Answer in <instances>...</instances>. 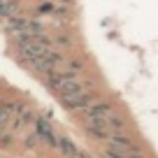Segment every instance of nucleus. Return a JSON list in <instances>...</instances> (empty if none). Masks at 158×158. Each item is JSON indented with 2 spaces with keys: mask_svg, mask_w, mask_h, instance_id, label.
Listing matches in <instances>:
<instances>
[{
  "mask_svg": "<svg viewBox=\"0 0 158 158\" xmlns=\"http://www.w3.org/2000/svg\"><path fill=\"white\" fill-rule=\"evenodd\" d=\"M121 109H118V105L114 102V100H107V98H100L98 102H93L91 107H86L84 112L79 114L81 116V121H100V123H107L109 118L114 116V114H118Z\"/></svg>",
  "mask_w": 158,
  "mask_h": 158,
  "instance_id": "f257e3e1",
  "label": "nucleus"
},
{
  "mask_svg": "<svg viewBox=\"0 0 158 158\" xmlns=\"http://www.w3.org/2000/svg\"><path fill=\"white\" fill-rule=\"evenodd\" d=\"M33 130H37V133L42 135V139H44V144H47L49 149H58V147H60V137H63V135L56 133L54 121H51L47 114H37V116H35Z\"/></svg>",
  "mask_w": 158,
  "mask_h": 158,
  "instance_id": "f03ea898",
  "label": "nucleus"
},
{
  "mask_svg": "<svg viewBox=\"0 0 158 158\" xmlns=\"http://www.w3.org/2000/svg\"><path fill=\"white\" fill-rule=\"evenodd\" d=\"M51 42L63 51H79L81 49V37L72 28H56L51 30Z\"/></svg>",
  "mask_w": 158,
  "mask_h": 158,
  "instance_id": "7ed1b4c3",
  "label": "nucleus"
},
{
  "mask_svg": "<svg viewBox=\"0 0 158 158\" xmlns=\"http://www.w3.org/2000/svg\"><path fill=\"white\" fill-rule=\"evenodd\" d=\"M58 72L72 74V77H86V74H89V58H86L84 54H79V51H72V54H68V58L63 60Z\"/></svg>",
  "mask_w": 158,
  "mask_h": 158,
  "instance_id": "20e7f679",
  "label": "nucleus"
},
{
  "mask_svg": "<svg viewBox=\"0 0 158 158\" xmlns=\"http://www.w3.org/2000/svg\"><path fill=\"white\" fill-rule=\"evenodd\" d=\"M35 116H37V114H35V109L30 107V105H23V109H21L19 114H14V118L10 121V126H7V128L16 135V133H21V130H26L28 126H33Z\"/></svg>",
  "mask_w": 158,
  "mask_h": 158,
  "instance_id": "39448f33",
  "label": "nucleus"
},
{
  "mask_svg": "<svg viewBox=\"0 0 158 158\" xmlns=\"http://www.w3.org/2000/svg\"><path fill=\"white\" fill-rule=\"evenodd\" d=\"M84 133L89 135L95 142H107L112 137V130L107 128V123H100V121H86L84 123Z\"/></svg>",
  "mask_w": 158,
  "mask_h": 158,
  "instance_id": "423d86ee",
  "label": "nucleus"
},
{
  "mask_svg": "<svg viewBox=\"0 0 158 158\" xmlns=\"http://www.w3.org/2000/svg\"><path fill=\"white\" fill-rule=\"evenodd\" d=\"M58 151L63 153L65 158H79V156H81V149H79L77 142H74V139H70V137H60Z\"/></svg>",
  "mask_w": 158,
  "mask_h": 158,
  "instance_id": "0eeeda50",
  "label": "nucleus"
},
{
  "mask_svg": "<svg viewBox=\"0 0 158 158\" xmlns=\"http://www.w3.org/2000/svg\"><path fill=\"white\" fill-rule=\"evenodd\" d=\"M40 144H44V139H42V135H40L37 130H33V133H28L23 137V147L26 149H37Z\"/></svg>",
  "mask_w": 158,
  "mask_h": 158,
  "instance_id": "6e6552de",
  "label": "nucleus"
},
{
  "mask_svg": "<svg viewBox=\"0 0 158 158\" xmlns=\"http://www.w3.org/2000/svg\"><path fill=\"white\" fill-rule=\"evenodd\" d=\"M14 142V133L7 126H0V147H10Z\"/></svg>",
  "mask_w": 158,
  "mask_h": 158,
  "instance_id": "1a4fd4ad",
  "label": "nucleus"
},
{
  "mask_svg": "<svg viewBox=\"0 0 158 158\" xmlns=\"http://www.w3.org/2000/svg\"><path fill=\"white\" fill-rule=\"evenodd\" d=\"M54 2H58V5H70V7H72L77 0H54Z\"/></svg>",
  "mask_w": 158,
  "mask_h": 158,
  "instance_id": "9d476101",
  "label": "nucleus"
},
{
  "mask_svg": "<svg viewBox=\"0 0 158 158\" xmlns=\"http://www.w3.org/2000/svg\"><path fill=\"white\" fill-rule=\"evenodd\" d=\"M79 158H93V156H89V153H84V151H81V156H79Z\"/></svg>",
  "mask_w": 158,
  "mask_h": 158,
  "instance_id": "9b49d317",
  "label": "nucleus"
}]
</instances>
